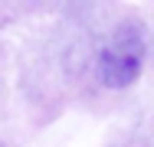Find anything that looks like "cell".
I'll list each match as a JSON object with an SVG mask.
<instances>
[{
    "instance_id": "obj_1",
    "label": "cell",
    "mask_w": 154,
    "mask_h": 147,
    "mask_svg": "<svg viewBox=\"0 0 154 147\" xmlns=\"http://www.w3.org/2000/svg\"><path fill=\"white\" fill-rule=\"evenodd\" d=\"M144 65V43L134 29H115L98 52V82L105 88H128Z\"/></svg>"
}]
</instances>
